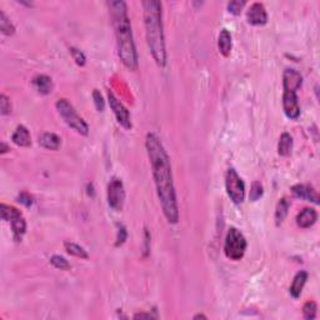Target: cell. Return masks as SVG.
<instances>
[{
    "mask_svg": "<svg viewBox=\"0 0 320 320\" xmlns=\"http://www.w3.org/2000/svg\"><path fill=\"white\" fill-rule=\"evenodd\" d=\"M146 151L153 168V175L155 179L156 193L162 204L163 213L168 222L177 224L179 220L177 194H175L174 182H173L170 160L163 146L160 139L154 133H149L145 139Z\"/></svg>",
    "mask_w": 320,
    "mask_h": 320,
    "instance_id": "obj_1",
    "label": "cell"
},
{
    "mask_svg": "<svg viewBox=\"0 0 320 320\" xmlns=\"http://www.w3.org/2000/svg\"><path fill=\"white\" fill-rule=\"evenodd\" d=\"M108 6L114 29H115V35H117L118 54L120 60L128 69L135 72L138 70L139 66L138 53L135 48L132 25L128 16L127 4L124 1H108Z\"/></svg>",
    "mask_w": 320,
    "mask_h": 320,
    "instance_id": "obj_2",
    "label": "cell"
},
{
    "mask_svg": "<svg viewBox=\"0 0 320 320\" xmlns=\"http://www.w3.org/2000/svg\"><path fill=\"white\" fill-rule=\"evenodd\" d=\"M144 24H145L146 42L154 60L159 66L167 64L164 30L162 20V3L155 0L143 1Z\"/></svg>",
    "mask_w": 320,
    "mask_h": 320,
    "instance_id": "obj_3",
    "label": "cell"
},
{
    "mask_svg": "<svg viewBox=\"0 0 320 320\" xmlns=\"http://www.w3.org/2000/svg\"><path fill=\"white\" fill-rule=\"evenodd\" d=\"M56 110L60 114V117L63 118L64 122L69 125L72 129H74L75 132L79 133L80 135H88L89 133V127L87 123L84 122L82 117L78 115V113L75 111L74 106L66 100V99H59L55 104Z\"/></svg>",
    "mask_w": 320,
    "mask_h": 320,
    "instance_id": "obj_4",
    "label": "cell"
},
{
    "mask_svg": "<svg viewBox=\"0 0 320 320\" xmlns=\"http://www.w3.org/2000/svg\"><path fill=\"white\" fill-rule=\"evenodd\" d=\"M246 250V240L243 234L236 229L230 228L227 234L224 245V253L228 259L238 262L244 257Z\"/></svg>",
    "mask_w": 320,
    "mask_h": 320,
    "instance_id": "obj_5",
    "label": "cell"
},
{
    "mask_svg": "<svg viewBox=\"0 0 320 320\" xmlns=\"http://www.w3.org/2000/svg\"><path fill=\"white\" fill-rule=\"evenodd\" d=\"M0 213H1V219L10 223L14 240L21 241L23 235L27 231V223H25V219L23 218L21 213L16 208L6 205V204L0 205Z\"/></svg>",
    "mask_w": 320,
    "mask_h": 320,
    "instance_id": "obj_6",
    "label": "cell"
},
{
    "mask_svg": "<svg viewBox=\"0 0 320 320\" xmlns=\"http://www.w3.org/2000/svg\"><path fill=\"white\" fill-rule=\"evenodd\" d=\"M225 186L234 204H241L245 198V184L234 169H229L225 177Z\"/></svg>",
    "mask_w": 320,
    "mask_h": 320,
    "instance_id": "obj_7",
    "label": "cell"
},
{
    "mask_svg": "<svg viewBox=\"0 0 320 320\" xmlns=\"http://www.w3.org/2000/svg\"><path fill=\"white\" fill-rule=\"evenodd\" d=\"M125 190L122 180L114 178L108 185V204L115 212H120L124 207Z\"/></svg>",
    "mask_w": 320,
    "mask_h": 320,
    "instance_id": "obj_8",
    "label": "cell"
},
{
    "mask_svg": "<svg viewBox=\"0 0 320 320\" xmlns=\"http://www.w3.org/2000/svg\"><path fill=\"white\" fill-rule=\"evenodd\" d=\"M108 100H109V105H110L111 110H113L114 115L117 118L118 123L122 125L124 129L130 130L132 129V120H130V114L129 110L118 100V98L111 93L110 90L108 91Z\"/></svg>",
    "mask_w": 320,
    "mask_h": 320,
    "instance_id": "obj_9",
    "label": "cell"
},
{
    "mask_svg": "<svg viewBox=\"0 0 320 320\" xmlns=\"http://www.w3.org/2000/svg\"><path fill=\"white\" fill-rule=\"evenodd\" d=\"M284 113L289 119H298L300 115V106L298 101V95L295 90L284 89L283 94Z\"/></svg>",
    "mask_w": 320,
    "mask_h": 320,
    "instance_id": "obj_10",
    "label": "cell"
},
{
    "mask_svg": "<svg viewBox=\"0 0 320 320\" xmlns=\"http://www.w3.org/2000/svg\"><path fill=\"white\" fill-rule=\"evenodd\" d=\"M246 18L251 25H264L268 21V14L264 5L260 3L251 4L246 13Z\"/></svg>",
    "mask_w": 320,
    "mask_h": 320,
    "instance_id": "obj_11",
    "label": "cell"
},
{
    "mask_svg": "<svg viewBox=\"0 0 320 320\" xmlns=\"http://www.w3.org/2000/svg\"><path fill=\"white\" fill-rule=\"evenodd\" d=\"M291 193L295 198L304 199L307 201H312V203L318 204L319 203V195H318L317 191L314 190V188L310 185H307V184H298V185H294L291 188Z\"/></svg>",
    "mask_w": 320,
    "mask_h": 320,
    "instance_id": "obj_12",
    "label": "cell"
},
{
    "mask_svg": "<svg viewBox=\"0 0 320 320\" xmlns=\"http://www.w3.org/2000/svg\"><path fill=\"white\" fill-rule=\"evenodd\" d=\"M318 220V213L317 210L313 208H305L303 212H300L296 217V224L299 225L303 229L313 227Z\"/></svg>",
    "mask_w": 320,
    "mask_h": 320,
    "instance_id": "obj_13",
    "label": "cell"
},
{
    "mask_svg": "<svg viewBox=\"0 0 320 320\" xmlns=\"http://www.w3.org/2000/svg\"><path fill=\"white\" fill-rule=\"evenodd\" d=\"M11 140L18 146H24V148L30 146V144H32V138H30L29 130H28L24 125H19L15 132H14L13 137H11Z\"/></svg>",
    "mask_w": 320,
    "mask_h": 320,
    "instance_id": "obj_14",
    "label": "cell"
},
{
    "mask_svg": "<svg viewBox=\"0 0 320 320\" xmlns=\"http://www.w3.org/2000/svg\"><path fill=\"white\" fill-rule=\"evenodd\" d=\"M61 139L54 133H44L39 137V145L48 150H58L60 148Z\"/></svg>",
    "mask_w": 320,
    "mask_h": 320,
    "instance_id": "obj_15",
    "label": "cell"
},
{
    "mask_svg": "<svg viewBox=\"0 0 320 320\" xmlns=\"http://www.w3.org/2000/svg\"><path fill=\"white\" fill-rule=\"evenodd\" d=\"M33 85L40 94H50L53 91V80L48 75H37L33 79Z\"/></svg>",
    "mask_w": 320,
    "mask_h": 320,
    "instance_id": "obj_16",
    "label": "cell"
},
{
    "mask_svg": "<svg viewBox=\"0 0 320 320\" xmlns=\"http://www.w3.org/2000/svg\"><path fill=\"white\" fill-rule=\"evenodd\" d=\"M308 280V273L307 272H299L298 274L295 275V278H294L293 280V284H291L290 286V295L293 296V298H299L300 294H302L303 291V288H304L305 283H307Z\"/></svg>",
    "mask_w": 320,
    "mask_h": 320,
    "instance_id": "obj_17",
    "label": "cell"
},
{
    "mask_svg": "<svg viewBox=\"0 0 320 320\" xmlns=\"http://www.w3.org/2000/svg\"><path fill=\"white\" fill-rule=\"evenodd\" d=\"M218 48L224 56L230 55L231 51V35L227 29H223L218 38Z\"/></svg>",
    "mask_w": 320,
    "mask_h": 320,
    "instance_id": "obj_18",
    "label": "cell"
},
{
    "mask_svg": "<svg viewBox=\"0 0 320 320\" xmlns=\"http://www.w3.org/2000/svg\"><path fill=\"white\" fill-rule=\"evenodd\" d=\"M290 200H289L288 198H283L280 199V201L278 203V205H276V209H275V224L280 225L283 224L284 219L286 218V215H288L289 213V209H290Z\"/></svg>",
    "mask_w": 320,
    "mask_h": 320,
    "instance_id": "obj_19",
    "label": "cell"
},
{
    "mask_svg": "<svg viewBox=\"0 0 320 320\" xmlns=\"http://www.w3.org/2000/svg\"><path fill=\"white\" fill-rule=\"evenodd\" d=\"M291 149H293V138H291L288 133H284V134H281L280 139H279V144H278L279 155L288 156L289 154L291 153Z\"/></svg>",
    "mask_w": 320,
    "mask_h": 320,
    "instance_id": "obj_20",
    "label": "cell"
},
{
    "mask_svg": "<svg viewBox=\"0 0 320 320\" xmlns=\"http://www.w3.org/2000/svg\"><path fill=\"white\" fill-rule=\"evenodd\" d=\"M64 246H65L66 253L70 255H73V257L82 258V259H88V258H89L87 250H85L84 248H82L80 245H78V244L69 243V241H68V243L64 244Z\"/></svg>",
    "mask_w": 320,
    "mask_h": 320,
    "instance_id": "obj_21",
    "label": "cell"
},
{
    "mask_svg": "<svg viewBox=\"0 0 320 320\" xmlns=\"http://www.w3.org/2000/svg\"><path fill=\"white\" fill-rule=\"evenodd\" d=\"M0 30L5 35H13L15 33V28L11 24V21L6 18L4 11H0Z\"/></svg>",
    "mask_w": 320,
    "mask_h": 320,
    "instance_id": "obj_22",
    "label": "cell"
},
{
    "mask_svg": "<svg viewBox=\"0 0 320 320\" xmlns=\"http://www.w3.org/2000/svg\"><path fill=\"white\" fill-rule=\"evenodd\" d=\"M318 307L314 302H307L303 307V315L307 320H313L317 317Z\"/></svg>",
    "mask_w": 320,
    "mask_h": 320,
    "instance_id": "obj_23",
    "label": "cell"
},
{
    "mask_svg": "<svg viewBox=\"0 0 320 320\" xmlns=\"http://www.w3.org/2000/svg\"><path fill=\"white\" fill-rule=\"evenodd\" d=\"M50 263L56 268V269H60V270L70 269V264L68 263V260H65L63 257H60V255H54V257H51Z\"/></svg>",
    "mask_w": 320,
    "mask_h": 320,
    "instance_id": "obj_24",
    "label": "cell"
},
{
    "mask_svg": "<svg viewBox=\"0 0 320 320\" xmlns=\"http://www.w3.org/2000/svg\"><path fill=\"white\" fill-rule=\"evenodd\" d=\"M262 195H263L262 184L258 182H254L253 183V185H251V190H250V195H249V198H250L251 201H257L258 199L262 198Z\"/></svg>",
    "mask_w": 320,
    "mask_h": 320,
    "instance_id": "obj_25",
    "label": "cell"
},
{
    "mask_svg": "<svg viewBox=\"0 0 320 320\" xmlns=\"http://www.w3.org/2000/svg\"><path fill=\"white\" fill-rule=\"evenodd\" d=\"M244 6H245V1L234 0V1H230V3L228 4V10H229V13L234 14V15H239Z\"/></svg>",
    "mask_w": 320,
    "mask_h": 320,
    "instance_id": "obj_26",
    "label": "cell"
},
{
    "mask_svg": "<svg viewBox=\"0 0 320 320\" xmlns=\"http://www.w3.org/2000/svg\"><path fill=\"white\" fill-rule=\"evenodd\" d=\"M70 53H72L73 59L75 60V63L78 64L79 66H84L85 63H87V58H85L84 53L80 51L79 49L77 48H70Z\"/></svg>",
    "mask_w": 320,
    "mask_h": 320,
    "instance_id": "obj_27",
    "label": "cell"
},
{
    "mask_svg": "<svg viewBox=\"0 0 320 320\" xmlns=\"http://www.w3.org/2000/svg\"><path fill=\"white\" fill-rule=\"evenodd\" d=\"M0 110H1V115H8L11 111L10 100L4 94L0 95Z\"/></svg>",
    "mask_w": 320,
    "mask_h": 320,
    "instance_id": "obj_28",
    "label": "cell"
},
{
    "mask_svg": "<svg viewBox=\"0 0 320 320\" xmlns=\"http://www.w3.org/2000/svg\"><path fill=\"white\" fill-rule=\"evenodd\" d=\"M93 99H94V104H95V108L98 109L99 111H103L104 108H105V103H104V99L101 96L100 91L99 90H94L93 93Z\"/></svg>",
    "mask_w": 320,
    "mask_h": 320,
    "instance_id": "obj_29",
    "label": "cell"
},
{
    "mask_svg": "<svg viewBox=\"0 0 320 320\" xmlns=\"http://www.w3.org/2000/svg\"><path fill=\"white\" fill-rule=\"evenodd\" d=\"M18 201L20 204H23V205H25L27 208L32 207V205H33V198L29 195V194L25 193V191H23V193L19 194Z\"/></svg>",
    "mask_w": 320,
    "mask_h": 320,
    "instance_id": "obj_30",
    "label": "cell"
},
{
    "mask_svg": "<svg viewBox=\"0 0 320 320\" xmlns=\"http://www.w3.org/2000/svg\"><path fill=\"white\" fill-rule=\"evenodd\" d=\"M127 230H125V228L123 227V225H119V230H118V238H117V243H115V245L119 246L122 245V244H124V241L127 240Z\"/></svg>",
    "mask_w": 320,
    "mask_h": 320,
    "instance_id": "obj_31",
    "label": "cell"
},
{
    "mask_svg": "<svg viewBox=\"0 0 320 320\" xmlns=\"http://www.w3.org/2000/svg\"><path fill=\"white\" fill-rule=\"evenodd\" d=\"M139 318H153L150 314H145V313H139V314L134 315V319H139Z\"/></svg>",
    "mask_w": 320,
    "mask_h": 320,
    "instance_id": "obj_32",
    "label": "cell"
},
{
    "mask_svg": "<svg viewBox=\"0 0 320 320\" xmlns=\"http://www.w3.org/2000/svg\"><path fill=\"white\" fill-rule=\"evenodd\" d=\"M0 150H1V151H0V153H1V154H5L6 151H9V150H10V149H9L8 146H6L5 143H1V149H0Z\"/></svg>",
    "mask_w": 320,
    "mask_h": 320,
    "instance_id": "obj_33",
    "label": "cell"
},
{
    "mask_svg": "<svg viewBox=\"0 0 320 320\" xmlns=\"http://www.w3.org/2000/svg\"><path fill=\"white\" fill-rule=\"evenodd\" d=\"M194 319H207V317H205V315H203V314H198V315H195V317H194Z\"/></svg>",
    "mask_w": 320,
    "mask_h": 320,
    "instance_id": "obj_34",
    "label": "cell"
}]
</instances>
